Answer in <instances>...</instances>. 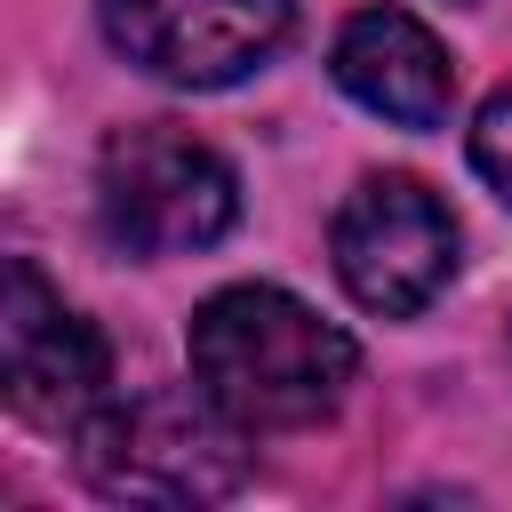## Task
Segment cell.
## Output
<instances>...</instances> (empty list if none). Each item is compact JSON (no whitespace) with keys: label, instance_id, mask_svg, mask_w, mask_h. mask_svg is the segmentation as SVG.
Here are the masks:
<instances>
[{"label":"cell","instance_id":"obj_2","mask_svg":"<svg viewBox=\"0 0 512 512\" xmlns=\"http://www.w3.org/2000/svg\"><path fill=\"white\" fill-rule=\"evenodd\" d=\"M96 216L128 256H192L232 232L240 184L200 136L144 120L96 152Z\"/></svg>","mask_w":512,"mask_h":512},{"label":"cell","instance_id":"obj_5","mask_svg":"<svg viewBox=\"0 0 512 512\" xmlns=\"http://www.w3.org/2000/svg\"><path fill=\"white\" fill-rule=\"evenodd\" d=\"M328 248H336V280L352 288V304L408 320L456 272V216L416 176H360L352 200L336 208Z\"/></svg>","mask_w":512,"mask_h":512},{"label":"cell","instance_id":"obj_8","mask_svg":"<svg viewBox=\"0 0 512 512\" xmlns=\"http://www.w3.org/2000/svg\"><path fill=\"white\" fill-rule=\"evenodd\" d=\"M472 168L496 200H512V88H496L472 120Z\"/></svg>","mask_w":512,"mask_h":512},{"label":"cell","instance_id":"obj_4","mask_svg":"<svg viewBox=\"0 0 512 512\" xmlns=\"http://www.w3.org/2000/svg\"><path fill=\"white\" fill-rule=\"evenodd\" d=\"M80 464L104 496L128 504H216L240 488V432L208 400H112L80 432Z\"/></svg>","mask_w":512,"mask_h":512},{"label":"cell","instance_id":"obj_6","mask_svg":"<svg viewBox=\"0 0 512 512\" xmlns=\"http://www.w3.org/2000/svg\"><path fill=\"white\" fill-rule=\"evenodd\" d=\"M296 24V0H104V40L168 88L248 80Z\"/></svg>","mask_w":512,"mask_h":512},{"label":"cell","instance_id":"obj_3","mask_svg":"<svg viewBox=\"0 0 512 512\" xmlns=\"http://www.w3.org/2000/svg\"><path fill=\"white\" fill-rule=\"evenodd\" d=\"M112 400V344L96 320H80L40 264L0 256V408L32 432L80 440Z\"/></svg>","mask_w":512,"mask_h":512},{"label":"cell","instance_id":"obj_1","mask_svg":"<svg viewBox=\"0 0 512 512\" xmlns=\"http://www.w3.org/2000/svg\"><path fill=\"white\" fill-rule=\"evenodd\" d=\"M184 352H192L200 400L232 432H312L320 416L344 408L352 368H360L336 320H320L304 296L264 288V280L216 288L192 312Z\"/></svg>","mask_w":512,"mask_h":512},{"label":"cell","instance_id":"obj_7","mask_svg":"<svg viewBox=\"0 0 512 512\" xmlns=\"http://www.w3.org/2000/svg\"><path fill=\"white\" fill-rule=\"evenodd\" d=\"M328 72L360 112H376L392 128H440L456 104V64L408 8H360L336 32Z\"/></svg>","mask_w":512,"mask_h":512}]
</instances>
